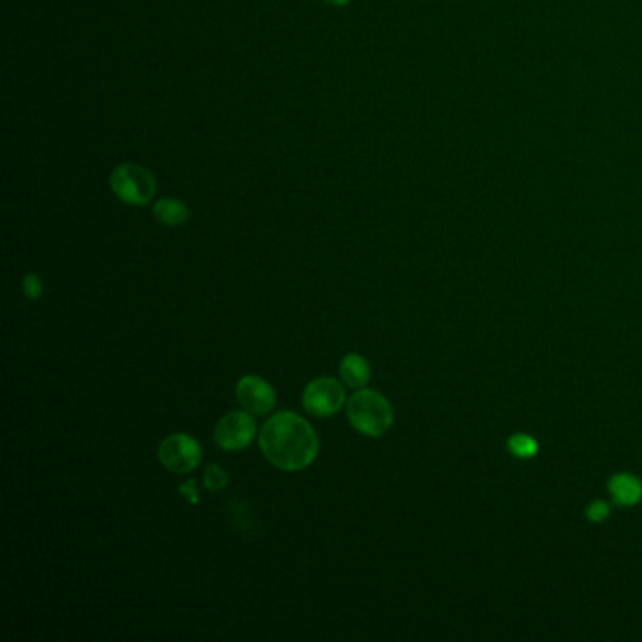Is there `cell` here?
<instances>
[{
    "mask_svg": "<svg viewBox=\"0 0 642 642\" xmlns=\"http://www.w3.org/2000/svg\"><path fill=\"white\" fill-rule=\"evenodd\" d=\"M110 185L115 196L130 206H145L155 196V177L140 164L125 162L112 172Z\"/></svg>",
    "mask_w": 642,
    "mask_h": 642,
    "instance_id": "cell-3",
    "label": "cell"
},
{
    "mask_svg": "<svg viewBox=\"0 0 642 642\" xmlns=\"http://www.w3.org/2000/svg\"><path fill=\"white\" fill-rule=\"evenodd\" d=\"M610 492L614 496V501L620 505H635L642 499V482L635 479L633 475H616L609 482Z\"/></svg>",
    "mask_w": 642,
    "mask_h": 642,
    "instance_id": "cell-9",
    "label": "cell"
},
{
    "mask_svg": "<svg viewBox=\"0 0 642 642\" xmlns=\"http://www.w3.org/2000/svg\"><path fill=\"white\" fill-rule=\"evenodd\" d=\"M339 375H341L343 383L349 388L362 390L364 386L370 383V364L360 354H347L339 364Z\"/></svg>",
    "mask_w": 642,
    "mask_h": 642,
    "instance_id": "cell-8",
    "label": "cell"
},
{
    "mask_svg": "<svg viewBox=\"0 0 642 642\" xmlns=\"http://www.w3.org/2000/svg\"><path fill=\"white\" fill-rule=\"evenodd\" d=\"M326 4H330V6H345V4H349L351 0H324Z\"/></svg>",
    "mask_w": 642,
    "mask_h": 642,
    "instance_id": "cell-16",
    "label": "cell"
},
{
    "mask_svg": "<svg viewBox=\"0 0 642 642\" xmlns=\"http://www.w3.org/2000/svg\"><path fill=\"white\" fill-rule=\"evenodd\" d=\"M509 449L513 450L518 458H530L537 452V443L528 435H514L509 441Z\"/></svg>",
    "mask_w": 642,
    "mask_h": 642,
    "instance_id": "cell-12",
    "label": "cell"
},
{
    "mask_svg": "<svg viewBox=\"0 0 642 642\" xmlns=\"http://www.w3.org/2000/svg\"><path fill=\"white\" fill-rule=\"evenodd\" d=\"M609 516V505L603 503V501H597V503H592L590 509H588V518L594 520V522H601Z\"/></svg>",
    "mask_w": 642,
    "mask_h": 642,
    "instance_id": "cell-14",
    "label": "cell"
},
{
    "mask_svg": "<svg viewBox=\"0 0 642 642\" xmlns=\"http://www.w3.org/2000/svg\"><path fill=\"white\" fill-rule=\"evenodd\" d=\"M347 417L356 432L368 437H381L394 424V411L385 396L364 388L347 403Z\"/></svg>",
    "mask_w": 642,
    "mask_h": 642,
    "instance_id": "cell-2",
    "label": "cell"
},
{
    "mask_svg": "<svg viewBox=\"0 0 642 642\" xmlns=\"http://www.w3.org/2000/svg\"><path fill=\"white\" fill-rule=\"evenodd\" d=\"M345 403V388L332 377H319L305 386L302 405L313 417H332Z\"/></svg>",
    "mask_w": 642,
    "mask_h": 642,
    "instance_id": "cell-5",
    "label": "cell"
},
{
    "mask_svg": "<svg viewBox=\"0 0 642 642\" xmlns=\"http://www.w3.org/2000/svg\"><path fill=\"white\" fill-rule=\"evenodd\" d=\"M204 484H206V488L211 490V492H219V490H223L226 484H228V473H226L223 467H219L217 464H211V466L206 467Z\"/></svg>",
    "mask_w": 642,
    "mask_h": 642,
    "instance_id": "cell-11",
    "label": "cell"
},
{
    "mask_svg": "<svg viewBox=\"0 0 642 642\" xmlns=\"http://www.w3.org/2000/svg\"><path fill=\"white\" fill-rule=\"evenodd\" d=\"M159 460L168 471L185 475V473H191L200 464L202 447L191 435H168L159 445Z\"/></svg>",
    "mask_w": 642,
    "mask_h": 642,
    "instance_id": "cell-4",
    "label": "cell"
},
{
    "mask_svg": "<svg viewBox=\"0 0 642 642\" xmlns=\"http://www.w3.org/2000/svg\"><path fill=\"white\" fill-rule=\"evenodd\" d=\"M179 494L183 496V498H187V501L189 503H198L200 501V496H198V490H196V481H187L181 488H179Z\"/></svg>",
    "mask_w": 642,
    "mask_h": 642,
    "instance_id": "cell-15",
    "label": "cell"
},
{
    "mask_svg": "<svg viewBox=\"0 0 642 642\" xmlns=\"http://www.w3.org/2000/svg\"><path fill=\"white\" fill-rule=\"evenodd\" d=\"M44 292V285L40 281V277L36 273H27L23 277V294L29 298V300H38Z\"/></svg>",
    "mask_w": 642,
    "mask_h": 642,
    "instance_id": "cell-13",
    "label": "cell"
},
{
    "mask_svg": "<svg viewBox=\"0 0 642 642\" xmlns=\"http://www.w3.org/2000/svg\"><path fill=\"white\" fill-rule=\"evenodd\" d=\"M236 398L241 409L253 417H264L275 407L272 385L257 375H245L236 386Z\"/></svg>",
    "mask_w": 642,
    "mask_h": 642,
    "instance_id": "cell-7",
    "label": "cell"
},
{
    "mask_svg": "<svg viewBox=\"0 0 642 642\" xmlns=\"http://www.w3.org/2000/svg\"><path fill=\"white\" fill-rule=\"evenodd\" d=\"M257 435V424L255 418L249 413L232 411L219 420L215 428V441L219 449L226 452L247 449Z\"/></svg>",
    "mask_w": 642,
    "mask_h": 642,
    "instance_id": "cell-6",
    "label": "cell"
},
{
    "mask_svg": "<svg viewBox=\"0 0 642 642\" xmlns=\"http://www.w3.org/2000/svg\"><path fill=\"white\" fill-rule=\"evenodd\" d=\"M260 449L268 462L283 471H300L319 454V437L305 418L283 411L270 418L260 432Z\"/></svg>",
    "mask_w": 642,
    "mask_h": 642,
    "instance_id": "cell-1",
    "label": "cell"
},
{
    "mask_svg": "<svg viewBox=\"0 0 642 642\" xmlns=\"http://www.w3.org/2000/svg\"><path fill=\"white\" fill-rule=\"evenodd\" d=\"M155 219L166 226L185 225L189 219V209L176 198H162L153 206Z\"/></svg>",
    "mask_w": 642,
    "mask_h": 642,
    "instance_id": "cell-10",
    "label": "cell"
}]
</instances>
